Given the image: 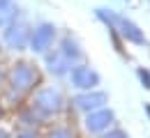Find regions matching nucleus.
Masks as SVG:
<instances>
[{
	"label": "nucleus",
	"mask_w": 150,
	"mask_h": 138,
	"mask_svg": "<svg viewBox=\"0 0 150 138\" xmlns=\"http://www.w3.org/2000/svg\"><path fill=\"white\" fill-rule=\"evenodd\" d=\"M16 138H37V136H35V131H21Z\"/></svg>",
	"instance_id": "15"
},
{
	"label": "nucleus",
	"mask_w": 150,
	"mask_h": 138,
	"mask_svg": "<svg viewBox=\"0 0 150 138\" xmlns=\"http://www.w3.org/2000/svg\"><path fill=\"white\" fill-rule=\"evenodd\" d=\"M139 78H141V83H143V88L150 90V71L148 69H139Z\"/></svg>",
	"instance_id": "12"
},
{
	"label": "nucleus",
	"mask_w": 150,
	"mask_h": 138,
	"mask_svg": "<svg viewBox=\"0 0 150 138\" xmlns=\"http://www.w3.org/2000/svg\"><path fill=\"white\" fill-rule=\"evenodd\" d=\"M0 138H9V136H7V134H5V131H0Z\"/></svg>",
	"instance_id": "16"
},
{
	"label": "nucleus",
	"mask_w": 150,
	"mask_h": 138,
	"mask_svg": "<svg viewBox=\"0 0 150 138\" xmlns=\"http://www.w3.org/2000/svg\"><path fill=\"white\" fill-rule=\"evenodd\" d=\"M5 41H7L9 48L21 51V48L25 46V41H28V30H25V25H9V28L5 30Z\"/></svg>",
	"instance_id": "6"
},
{
	"label": "nucleus",
	"mask_w": 150,
	"mask_h": 138,
	"mask_svg": "<svg viewBox=\"0 0 150 138\" xmlns=\"http://www.w3.org/2000/svg\"><path fill=\"white\" fill-rule=\"evenodd\" d=\"M39 81V74L37 69L33 67V64H28V62H21L14 67V71H12V90L14 92H28L35 83Z\"/></svg>",
	"instance_id": "2"
},
{
	"label": "nucleus",
	"mask_w": 150,
	"mask_h": 138,
	"mask_svg": "<svg viewBox=\"0 0 150 138\" xmlns=\"http://www.w3.org/2000/svg\"><path fill=\"white\" fill-rule=\"evenodd\" d=\"M97 16L104 21L111 30L120 32L127 41H134V44H143V41H146L143 32H141V28H139L136 23H132L129 19H125V16L115 14V12H111V9H97Z\"/></svg>",
	"instance_id": "1"
},
{
	"label": "nucleus",
	"mask_w": 150,
	"mask_h": 138,
	"mask_svg": "<svg viewBox=\"0 0 150 138\" xmlns=\"http://www.w3.org/2000/svg\"><path fill=\"white\" fill-rule=\"evenodd\" d=\"M102 138H127V136H125V131L115 129V131H111V134H106V136H102Z\"/></svg>",
	"instance_id": "14"
},
{
	"label": "nucleus",
	"mask_w": 150,
	"mask_h": 138,
	"mask_svg": "<svg viewBox=\"0 0 150 138\" xmlns=\"http://www.w3.org/2000/svg\"><path fill=\"white\" fill-rule=\"evenodd\" d=\"M49 69L53 71V74H65L67 71V67H69V60L65 58L62 53H53V55H49Z\"/></svg>",
	"instance_id": "9"
},
{
	"label": "nucleus",
	"mask_w": 150,
	"mask_h": 138,
	"mask_svg": "<svg viewBox=\"0 0 150 138\" xmlns=\"http://www.w3.org/2000/svg\"><path fill=\"white\" fill-rule=\"evenodd\" d=\"M113 120V113L111 111H106V108H99V111H93L88 120H86V127L90 129V131H102V129H106L109 124H111Z\"/></svg>",
	"instance_id": "7"
},
{
	"label": "nucleus",
	"mask_w": 150,
	"mask_h": 138,
	"mask_svg": "<svg viewBox=\"0 0 150 138\" xmlns=\"http://www.w3.org/2000/svg\"><path fill=\"white\" fill-rule=\"evenodd\" d=\"M0 83H2V71H0Z\"/></svg>",
	"instance_id": "18"
},
{
	"label": "nucleus",
	"mask_w": 150,
	"mask_h": 138,
	"mask_svg": "<svg viewBox=\"0 0 150 138\" xmlns=\"http://www.w3.org/2000/svg\"><path fill=\"white\" fill-rule=\"evenodd\" d=\"M72 83L79 90H93L95 85L99 83V76L90 67H74L72 69Z\"/></svg>",
	"instance_id": "5"
},
{
	"label": "nucleus",
	"mask_w": 150,
	"mask_h": 138,
	"mask_svg": "<svg viewBox=\"0 0 150 138\" xmlns=\"http://www.w3.org/2000/svg\"><path fill=\"white\" fill-rule=\"evenodd\" d=\"M14 16H16V9L12 0H0V25H7Z\"/></svg>",
	"instance_id": "10"
},
{
	"label": "nucleus",
	"mask_w": 150,
	"mask_h": 138,
	"mask_svg": "<svg viewBox=\"0 0 150 138\" xmlns=\"http://www.w3.org/2000/svg\"><path fill=\"white\" fill-rule=\"evenodd\" d=\"M60 53H62V55H65L67 60H76L79 55H81V51H79L76 41H74V39H69V37L62 41V48H60Z\"/></svg>",
	"instance_id": "11"
},
{
	"label": "nucleus",
	"mask_w": 150,
	"mask_h": 138,
	"mask_svg": "<svg viewBox=\"0 0 150 138\" xmlns=\"http://www.w3.org/2000/svg\"><path fill=\"white\" fill-rule=\"evenodd\" d=\"M33 106L37 108L39 113L51 115V113H58V111H60V106H62V97H60V92H58V90L46 88V90H39L37 95H35Z\"/></svg>",
	"instance_id": "3"
},
{
	"label": "nucleus",
	"mask_w": 150,
	"mask_h": 138,
	"mask_svg": "<svg viewBox=\"0 0 150 138\" xmlns=\"http://www.w3.org/2000/svg\"><path fill=\"white\" fill-rule=\"evenodd\" d=\"M146 113H148V115H150V106H146Z\"/></svg>",
	"instance_id": "17"
},
{
	"label": "nucleus",
	"mask_w": 150,
	"mask_h": 138,
	"mask_svg": "<svg viewBox=\"0 0 150 138\" xmlns=\"http://www.w3.org/2000/svg\"><path fill=\"white\" fill-rule=\"evenodd\" d=\"M53 39H56V28L51 23H42L37 30L33 32V37H30V46H33V51L44 53L46 48H51Z\"/></svg>",
	"instance_id": "4"
},
{
	"label": "nucleus",
	"mask_w": 150,
	"mask_h": 138,
	"mask_svg": "<svg viewBox=\"0 0 150 138\" xmlns=\"http://www.w3.org/2000/svg\"><path fill=\"white\" fill-rule=\"evenodd\" d=\"M106 95L104 92H93V95H81V97L74 99V104L83 111H97L102 104H106Z\"/></svg>",
	"instance_id": "8"
},
{
	"label": "nucleus",
	"mask_w": 150,
	"mask_h": 138,
	"mask_svg": "<svg viewBox=\"0 0 150 138\" xmlns=\"http://www.w3.org/2000/svg\"><path fill=\"white\" fill-rule=\"evenodd\" d=\"M49 138H74V136H72L67 129H58V131H53V134H51Z\"/></svg>",
	"instance_id": "13"
}]
</instances>
